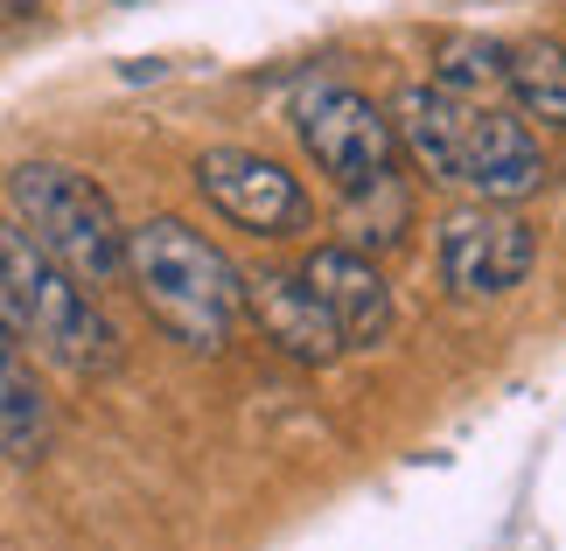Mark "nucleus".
<instances>
[{
  "label": "nucleus",
  "mask_w": 566,
  "mask_h": 551,
  "mask_svg": "<svg viewBox=\"0 0 566 551\" xmlns=\"http://www.w3.org/2000/svg\"><path fill=\"white\" fill-rule=\"evenodd\" d=\"M126 279L147 315L196 357H217L245 315V273L182 216H147L126 231Z\"/></svg>",
  "instance_id": "1"
},
{
  "label": "nucleus",
  "mask_w": 566,
  "mask_h": 551,
  "mask_svg": "<svg viewBox=\"0 0 566 551\" xmlns=\"http://www.w3.org/2000/svg\"><path fill=\"white\" fill-rule=\"evenodd\" d=\"M0 328L21 349H35L56 370H71V378H105L126 357L119 328L105 321V307L56 258L35 252L14 216H0Z\"/></svg>",
  "instance_id": "2"
},
{
  "label": "nucleus",
  "mask_w": 566,
  "mask_h": 551,
  "mask_svg": "<svg viewBox=\"0 0 566 551\" xmlns=\"http://www.w3.org/2000/svg\"><path fill=\"white\" fill-rule=\"evenodd\" d=\"M8 210H14V224L29 231V245L42 258H56L84 294L126 279V224H119L113 195H105L84 168L21 161L8 174Z\"/></svg>",
  "instance_id": "3"
},
{
  "label": "nucleus",
  "mask_w": 566,
  "mask_h": 551,
  "mask_svg": "<svg viewBox=\"0 0 566 551\" xmlns=\"http://www.w3.org/2000/svg\"><path fill=\"white\" fill-rule=\"evenodd\" d=\"M294 140L308 147V161L329 174L343 195H371L399 168V140L391 119L350 84H308L294 98Z\"/></svg>",
  "instance_id": "4"
},
{
  "label": "nucleus",
  "mask_w": 566,
  "mask_h": 551,
  "mask_svg": "<svg viewBox=\"0 0 566 551\" xmlns=\"http://www.w3.org/2000/svg\"><path fill=\"white\" fill-rule=\"evenodd\" d=\"M532 258L538 237L511 203H469L441 224V279L462 300H496L511 286H525Z\"/></svg>",
  "instance_id": "5"
},
{
  "label": "nucleus",
  "mask_w": 566,
  "mask_h": 551,
  "mask_svg": "<svg viewBox=\"0 0 566 551\" xmlns=\"http://www.w3.org/2000/svg\"><path fill=\"white\" fill-rule=\"evenodd\" d=\"M448 189H475V203H525L546 189V147L532 140V126L496 105H469L454 119V182Z\"/></svg>",
  "instance_id": "6"
},
{
  "label": "nucleus",
  "mask_w": 566,
  "mask_h": 551,
  "mask_svg": "<svg viewBox=\"0 0 566 551\" xmlns=\"http://www.w3.org/2000/svg\"><path fill=\"white\" fill-rule=\"evenodd\" d=\"M196 189L252 237H280L308 216L301 174H287L280 161H266V153H252V147H203L196 153Z\"/></svg>",
  "instance_id": "7"
},
{
  "label": "nucleus",
  "mask_w": 566,
  "mask_h": 551,
  "mask_svg": "<svg viewBox=\"0 0 566 551\" xmlns=\"http://www.w3.org/2000/svg\"><path fill=\"white\" fill-rule=\"evenodd\" d=\"M301 279H308V294L329 307L343 349H378V342H391L399 307H391L385 273H378L357 245H315L308 266H301Z\"/></svg>",
  "instance_id": "8"
},
{
  "label": "nucleus",
  "mask_w": 566,
  "mask_h": 551,
  "mask_svg": "<svg viewBox=\"0 0 566 551\" xmlns=\"http://www.w3.org/2000/svg\"><path fill=\"white\" fill-rule=\"evenodd\" d=\"M245 307L259 315L266 328V342H280L294 363H336L343 357V336L329 321V307L308 294V279L301 273H245Z\"/></svg>",
  "instance_id": "9"
},
{
  "label": "nucleus",
  "mask_w": 566,
  "mask_h": 551,
  "mask_svg": "<svg viewBox=\"0 0 566 551\" xmlns=\"http://www.w3.org/2000/svg\"><path fill=\"white\" fill-rule=\"evenodd\" d=\"M50 439H56L50 399H42V384H35L29 357H21V342L0 328V454L29 468V460L50 454Z\"/></svg>",
  "instance_id": "10"
},
{
  "label": "nucleus",
  "mask_w": 566,
  "mask_h": 551,
  "mask_svg": "<svg viewBox=\"0 0 566 551\" xmlns=\"http://www.w3.org/2000/svg\"><path fill=\"white\" fill-rule=\"evenodd\" d=\"M504 92L517 98V113L538 126H566V42L532 35L504 50Z\"/></svg>",
  "instance_id": "11"
},
{
  "label": "nucleus",
  "mask_w": 566,
  "mask_h": 551,
  "mask_svg": "<svg viewBox=\"0 0 566 551\" xmlns=\"http://www.w3.org/2000/svg\"><path fill=\"white\" fill-rule=\"evenodd\" d=\"M433 84H441L448 98H469L483 105L490 92H504V42L496 35H441L433 42Z\"/></svg>",
  "instance_id": "12"
},
{
  "label": "nucleus",
  "mask_w": 566,
  "mask_h": 551,
  "mask_svg": "<svg viewBox=\"0 0 566 551\" xmlns=\"http://www.w3.org/2000/svg\"><path fill=\"white\" fill-rule=\"evenodd\" d=\"M29 8H42V0H0V14H29Z\"/></svg>",
  "instance_id": "13"
}]
</instances>
